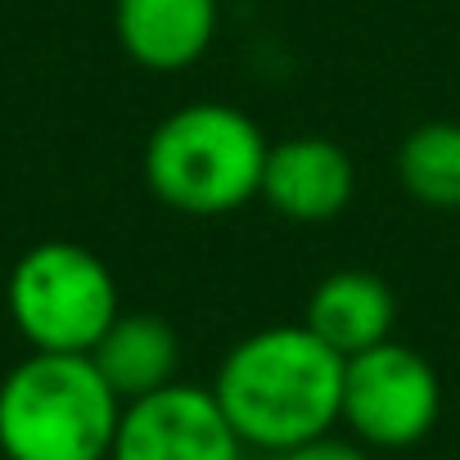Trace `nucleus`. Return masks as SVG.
Instances as JSON below:
<instances>
[{
  "label": "nucleus",
  "instance_id": "nucleus-1",
  "mask_svg": "<svg viewBox=\"0 0 460 460\" xmlns=\"http://www.w3.org/2000/svg\"><path fill=\"white\" fill-rule=\"evenodd\" d=\"M212 397L244 447L289 451L339 424L343 357L307 325H267L226 352Z\"/></svg>",
  "mask_w": 460,
  "mask_h": 460
},
{
  "label": "nucleus",
  "instance_id": "nucleus-2",
  "mask_svg": "<svg viewBox=\"0 0 460 460\" xmlns=\"http://www.w3.org/2000/svg\"><path fill=\"white\" fill-rule=\"evenodd\" d=\"M122 397L91 352H32L0 379L5 460H109Z\"/></svg>",
  "mask_w": 460,
  "mask_h": 460
},
{
  "label": "nucleus",
  "instance_id": "nucleus-3",
  "mask_svg": "<svg viewBox=\"0 0 460 460\" xmlns=\"http://www.w3.org/2000/svg\"><path fill=\"white\" fill-rule=\"evenodd\" d=\"M262 127L221 100L167 113L145 145V181L158 203L185 217H226L258 199L267 167Z\"/></svg>",
  "mask_w": 460,
  "mask_h": 460
},
{
  "label": "nucleus",
  "instance_id": "nucleus-4",
  "mask_svg": "<svg viewBox=\"0 0 460 460\" xmlns=\"http://www.w3.org/2000/svg\"><path fill=\"white\" fill-rule=\"evenodd\" d=\"M5 303L32 352H91L122 312L104 258L73 240L32 244L10 271Z\"/></svg>",
  "mask_w": 460,
  "mask_h": 460
},
{
  "label": "nucleus",
  "instance_id": "nucleus-5",
  "mask_svg": "<svg viewBox=\"0 0 460 460\" xmlns=\"http://www.w3.org/2000/svg\"><path fill=\"white\" fill-rule=\"evenodd\" d=\"M442 411L438 370L406 343H375L343 361V406L339 420L366 447L402 451L433 433Z\"/></svg>",
  "mask_w": 460,
  "mask_h": 460
},
{
  "label": "nucleus",
  "instance_id": "nucleus-6",
  "mask_svg": "<svg viewBox=\"0 0 460 460\" xmlns=\"http://www.w3.org/2000/svg\"><path fill=\"white\" fill-rule=\"evenodd\" d=\"M244 442L230 429L212 388L167 384L122 402L109 460H240Z\"/></svg>",
  "mask_w": 460,
  "mask_h": 460
},
{
  "label": "nucleus",
  "instance_id": "nucleus-7",
  "mask_svg": "<svg viewBox=\"0 0 460 460\" xmlns=\"http://www.w3.org/2000/svg\"><path fill=\"white\" fill-rule=\"evenodd\" d=\"M357 190V167L348 149L330 136H289L267 149L262 167V199L298 226L334 221Z\"/></svg>",
  "mask_w": 460,
  "mask_h": 460
},
{
  "label": "nucleus",
  "instance_id": "nucleus-8",
  "mask_svg": "<svg viewBox=\"0 0 460 460\" xmlns=\"http://www.w3.org/2000/svg\"><path fill=\"white\" fill-rule=\"evenodd\" d=\"M217 0H113V32L131 64L181 73L199 64L217 37Z\"/></svg>",
  "mask_w": 460,
  "mask_h": 460
},
{
  "label": "nucleus",
  "instance_id": "nucleus-9",
  "mask_svg": "<svg viewBox=\"0 0 460 460\" xmlns=\"http://www.w3.org/2000/svg\"><path fill=\"white\" fill-rule=\"evenodd\" d=\"M393 321H397V298L388 289V280H379L375 271H334L325 276L303 312V325L330 343L343 361L393 339Z\"/></svg>",
  "mask_w": 460,
  "mask_h": 460
},
{
  "label": "nucleus",
  "instance_id": "nucleus-10",
  "mask_svg": "<svg viewBox=\"0 0 460 460\" xmlns=\"http://www.w3.org/2000/svg\"><path fill=\"white\" fill-rule=\"evenodd\" d=\"M91 361L100 366V375L109 379V388L122 402H136V397L158 393L176 379L181 339L154 312H118L113 325L91 348Z\"/></svg>",
  "mask_w": 460,
  "mask_h": 460
},
{
  "label": "nucleus",
  "instance_id": "nucleus-11",
  "mask_svg": "<svg viewBox=\"0 0 460 460\" xmlns=\"http://www.w3.org/2000/svg\"><path fill=\"white\" fill-rule=\"evenodd\" d=\"M402 190L438 212L460 208V122H424L397 149Z\"/></svg>",
  "mask_w": 460,
  "mask_h": 460
},
{
  "label": "nucleus",
  "instance_id": "nucleus-12",
  "mask_svg": "<svg viewBox=\"0 0 460 460\" xmlns=\"http://www.w3.org/2000/svg\"><path fill=\"white\" fill-rule=\"evenodd\" d=\"M280 460H370V456H366L357 442H348V438L321 433V438H312V442H298V447L280 451Z\"/></svg>",
  "mask_w": 460,
  "mask_h": 460
}]
</instances>
